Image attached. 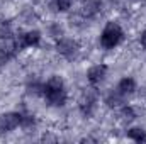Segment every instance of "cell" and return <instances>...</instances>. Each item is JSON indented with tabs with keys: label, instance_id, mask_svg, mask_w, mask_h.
Instances as JSON below:
<instances>
[{
	"label": "cell",
	"instance_id": "obj_12",
	"mask_svg": "<svg viewBox=\"0 0 146 144\" xmlns=\"http://www.w3.org/2000/svg\"><path fill=\"white\" fill-rule=\"evenodd\" d=\"M126 136H127V139H131L133 143H138V144L146 143V131L143 127H138V126L129 127V129L126 131Z\"/></svg>",
	"mask_w": 146,
	"mask_h": 144
},
{
	"label": "cell",
	"instance_id": "obj_5",
	"mask_svg": "<svg viewBox=\"0 0 146 144\" xmlns=\"http://www.w3.org/2000/svg\"><path fill=\"white\" fill-rule=\"evenodd\" d=\"M97 105H99V97L94 90H88V92H83V95L80 97L78 100V110L80 114L85 117V119H90L95 110H97Z\"/></svg>",
	"mask_w": 146,
	"mask_h": 144
},
{
	"label": "cell",
	"instance_id": "obj_14",
	"mask_svg": "<svg viewBox=\"0 0 146 144\" xmlns=\"http://www.w3.org/2000/svg\"><path fill=\"white\" fill-rule=\"evenodd\" d=\"M22 115H21V129H24V131H31V129H34L36 127V117L33 115V114H29V112H21Z\"/></svg>",
	"mask_w": 146,
	"mask_h": 144
},
{
	"label": "cell",
	"instance_id": "obj_4",
	"mask_svg": "<svg viewBox=\"0 0 146 144\" xmlns=\"http://www.w3.org/2000/svg\"><path fill=\"white\" fill-rule=\"evenodd\" d=\"M41 39H42V34H41V31H37V29L24 31V32H21L19 36L14 37V41H15L19 51H22V49H31V48H37V46L41 44Z\"/></svg>",
	"mask_w": 146,
	"mask_h": 144
},
{
	"label": "cell",
	"instance_id": "obj_10",
	"mask_svg": "<svg viewBox=\"0 0 146 144\" xmlns=\"http://www.w3.org/2000/svg\"><path fill=\"white\" fill-rule=\"evenodd\" d=\"M102 12V0H87L82 7V15L85 19H94Z\"/></svg>",
	"mask_w": 146,
	"mask_h": 144
},
{
	"label": "cell",
	"instance_id": "obj_7",
	"mask_svg": "<svg viewBox=\"0 0 146 144\" xmlns=\"http://www.w3.org/2000/svg\"><path fill=\"white\" fill-rule=\"evenodd\" d=\"M21 112H5L0 114V134H9L21 127Z\"/></svg>",
	"mask_w": 146,
	"mask_h": 144
},
{
	"label": "cell",
	"instance_id": "obj_15",
	"mask_svg": "<svg viewBox=\"0 0 146 144\" xmlns=\"http://www.w3.org/2000/svg\"><path fill=\"white\" fill-rule=\"evenodd\" d=\"M14 27L9 20H0V39L2 41H9L14 39Z\"/></svg>",
	"mask_w": 146,
	"mask_h": 144
},
{
	"label": "cell",
	"instance_id": "obj_11",
	"mask_svg": "<svg viewBox=\"0 0 146 144\" xmlns=\"http://www.w3.org/2000/svg\"><path fill=\"white\" fill-rule=\"evenodd\" d=\"M124 100H126V97H122L117 90H112V92H109V93L106 95L104 104H106L109 108H119L122 104H124Z\"/></svg>",
	"mask_w": 146,
	"mask_h": 144
},
{
	"label": "cell",
	"instance_id": "obj_18",
	"mask_svg": "<svg viewBox=\"0 0 146 144\" xmlns=\"http://www.w3.org/2000/svg\"><path fill=\"white\" fill-rule=\"evenodd\" d=\"M63 34H65V32H63V27H61L60 24H51V26H49V36L54 37L56 41H58L60 37H63Z\"/></svg>",
	"mask_w": 146,
	"mask_h": 144
},
{
	"label": "cell",
	"instance_id": "obj_9",
	"mask_svg": "<svg viewBox=\"0 0 146 144\" xmlns=\"http://www.w3.org/2000/svg\"><path fill=\"white\" fill-rule=\"evenodd\" d=\"M115 90H117L122 97L127 98V97H131V95L136 93V90H138V83H136V80H134L133 76H122V78L117 81Z\"/></svg>",
	"mask_w": 146,
	"mask_h": 144
},
{
	"label": "cell",
	"instance_id": "obj_16",
	"mask_svg": "<svg viewBox=\"0 0 146 144\" xmlns=\"http://www.w3.org/2000/svg\"><path fill=\"white\" fill-rule=\"evenodd\" d=\"M73 0H51V7L54 12H60V14H65L72 9Z\"/></svg>",
	"mask_w": 146,
	"mask_h": 144
},
{
	"label": "cell",
	"instance_id": "obj_3",
	"mask_svg": "<svg viewBox=\"0 0 146 144\" xmlns=\"http://www.w3.org/2000/svg\"><path fill=\"white\" fill-rule=\"evenodd\" d=\"M80 49H82V48H80V42H78L76 39H72V37H60V39L56 41V53H58L61 58L68 59V61H73V59L78 58Z\"/></svg>",
	"mask_w": 146,
	"mask_h": 144
},
{
	"label": "cell",
	"instance_id": "obj_19",
	"mask_svg": "<svg viewBox=\"0 0 146 144\" xmlns=\"http://www.w3.org/2000/svg\"><path fill=\"white\" fill-rule=\"evenodd\" d=\"M139 44H141V46L146 49V29L141 32V34H139Z\"/></svg>",
	"mask_w": 146,
	"mask_h": 144
},
{
	"label": "cell",
	"instance_id": "obj_17",
	"mask_svg": "<svg viewBox=\"0 0 146 144\" xmlns=\"http://www.w3.org/2000/svg\"><path fill=\"white\" fill-rule=\"evenodd\" d=\"M26 88H27V93H33V95H39V97H41L42 81H37V80H29Z\"/></svg>",
	"mask_w": 146,
	"mask_h": 144
},
{
	"label": "cell",
	"instance_id": "obj_6",
	"mask_svg": "<svg viewBox=\"0 0 146 144\" xmlns=\"http://www.w3.org/2000/svg\"><path fill=\"white\" fill-rule=\"evenodd\" d=\"M107 73H109V68H107V65H104V63H99V65H94V66H90L87 73H85V76H87V81H88V85L90 87H99V85H102L104 81H106V78H107Z\"/></svg>",
	"mask_w": 146,
	"mask_h": 144
},
{
	"label": "cell",
	"instance_id": "obj_8",
	"mask_svg": "<svg viewBox=\"0 0 146 144\" xmlns=\"http://www.w3.org/2000/svg\"><path fill=\"white\" fill-rule=\"evenodd\" d=\"M17 53H19V48L14 39H9L3 44H0V68L5 66L7 63H10L17 56Z\"/></svg>",
	"mask_w": 146,
	"mask_h": 144
},
{
	"label": "cell",
	"instance_id": "obj_13",
	"mask_svg": "<svg viewBox=\"0 0 146 144\" xmlns=\"http://www.w3.org/2000/svg\"><path fill=\"white\" fill-rule=\"evenodd\" d=\"M119 117H121L122 120H126V122H133V120L138 117V112H136V108L133 107V105L122 104V105L119 107Z\"/></svg>",
	"mask_w": 146,
	"mask_h": 144
},
{
	"label": "cell",
	"instance_id": "obj_1",
	"mask_svg": "<svg viewBox=\"0 0 146 144\" xmlns=\"http://www.w3.org/2000/svg\"><path fill=\"white\" fill-rule=\"evenodd\" d=\"M41 97L49 107H65L68 102V90H66L65 80L60 75L49 76L46 81H42Z\"/></svg>",
	"mask_w": 146,
	"mask_h": 144
},
{
	"label": "cell",
	"instance_id": "obj_2",
	"mask_svg": "<svg viewBox=\"0 0 146 144\" xmlns=\"http://www.w3.org/2000/svg\"><path fill=\"white\" fill-rule=\"evenodd\" d=\"M124 37H126L124 36V29L121 27V24L115 22V20H109V22H106V26L100 31L99 44H100L102 49L110 51V49H115L117 46H121Z\"/></svg>",
	"mask_w": 146,
	"mask_h": 144
}]
</instances>
